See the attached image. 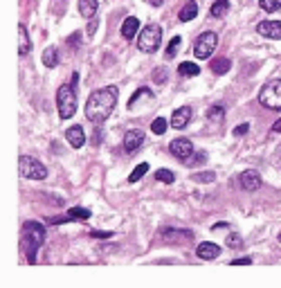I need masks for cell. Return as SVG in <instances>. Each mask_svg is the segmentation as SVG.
Returning a JSON list of instances; mask_svg holds the SVG:
<instances>
[{
  "label": "cell",
  "mask_w": 281,
  "mask_h": 288,
  "mask_svg": "<svg viewBox=\"0 0 281 288\" xmlns=\"http://www.w3.org/2000/svg\"><path fill=\"white\" fill-rule=\"evenodd\" d=\"M117 99H119V90L115 86H106L101 90H95L88 97V102H86V117L95 124H101L104 119L110 117L113 108L117 106Z\"/></svg>",
  "instance_id": "obj_1"
},
{
  "label": "cell",
  "mask_w": 281,
  "mask_h": 288,
  "mask_svg": "<svg viewBox=\"0 0 281 288\" xmlns=\"http://www.w3.org/2000/svg\"><path fill=\"white\" fill-rule=\"evenodd\" d=\"M43 241H45V228L41 223H36V221H27L23 225V248H25L27 257H30V263L36 261L34 254L43 246Z\"/></svg>",
  "instance_id": "obj_2"
},
{
  "label": "cell",
  "mask_w": 281,
  "mask_h": 288,
  "mask_svg": "<svg viewBox=\"0 0 281 288\" xmlns=\"http://www.w3.org/2000/svg\"><path fill=\"white\" fill-rule=\"evenodd\" d=\"M56 106H59V117L61 119H70L77 113V95L72 90V86L63 84L56 93Z\"/></svg>",
  "instance_id": "obj_3"
},
{
  "label": "cell",
  "mask_w": 281,
  "mask_h": 288,
  "mask_svg": "<svg viewBox=\"0 0 281 288\" xmlns=\"http://www.w3.org/2000/svg\"><path fill=\"white\" fill-rule=\"evenodd\" d=\"M259 102H261V106H265L270 110H281V79L268 81V84L261 88Z\"/></svg>",
  "instance_id": "obj_4"
},
{
  "label": "cell",
  "mask_w": 281,
  "mask_h": 288,
  "mask_svg": "<svg viewBox=\"0 0 281 288\" xmlns=\"http://www.w3.org/2000/svg\"><path fill=\"white\" fill-rule=\"evenodd\" d=\"M160 43H162V30H160V25H147L142 30V34L137 36V47L142 52H147V54L158 52Z\"/></svg>",
  "instance_id": "obj_5"
},
{
  "label": "cell",
  "mask_w": 281,
  "mask_h": 288,
  "mask_svg": "<svg viewBox=\"0 0 281 288\" xmlns=\"http://www.w3.org/2000/svg\"><path fill=\"white\" fill-rule=\"evenodd\" d=\"M21 174H23V178H27V180H43L47 176V169H45V165L43 162H38L36 158H32V156H21Z\"/></svg>",
  "instance_id": "obj_6"
},
{
  "label": "cell",
  "mask_w": 281,
  "mask_h": 288,
  "mask_svg": "<svg viewBox=\"0 0 281 288\" xmlns=\"http://www.w3.org/2000/svg\"><path fill=\"white\" fill-rule=\"evenodd\" d=\"M216 43H219V36H216L214 32L200 34L198 41L193 43V56H196V59H209L212 52L216 50Z\"/></svg>",
  "instance_id": "obj_7"
},
{
  "label": "cell",
  "mask_w": 281,
  "mask_h": 288,
  "mask_svg": "<svg viewBox=\"0 0 281 288\" xmlns=\"http://www.w3.org/2000/svg\"><path fill=\"white\" fill-rule=\"evenodd\" d=\"M169 151H171L176 158H180V160H187V158L193 153V144L189 142L187 137H178V140H173L169 144Z\"/></svg>",
  "instance_id": "obj_8"
},
{
  "label": "cell",
  "mask_w": 281,
  "mask_h": 288,
  "mask_svg": "<svg viewBox=\"0 0 281 288\" xmlns=\"http://www.w3.org/2000/svg\"><path fill=\"white\" fill-rule=\"evenodd\" d=\"M239 185L243 187L245 191H254V189H259L261 187V176L256 174L254 169H245V171H241L239 174Z\"/></svg>",
  "instance_id": "obj_9"
},
{
  "label": "cell",
  "mask_w": 281,
  "mask_h": 288,
  "mask_svg": "<svg viewBox=\"0 0 281 288\" xmlns=\"http://www.w3.org/2000/svg\"><path fill=\"white\" fill-rule=\"evenodd\" d=\"M256 32H259L261 36L265 38H281V23L279 21H261L259 25H256Z\"/></svg>",
  "instance_id": "obj_10"
},
{
  "label": "cell",
  "mask_w": 281,
  "mask_h": 288,
  "mask_svg": "<svg viewBox=\"0 0 281 288\" xmlns=\"http://www.w3.org/2000/svg\"><path fill=\"white\" fill-rule=\"evenodd\" d=\"M142 144H144V131H139V128H133V131H128L124 135V149L128 153H135Z\"/></svg>",
  "instance_id": "obj_11"
},
{
  "label": "cell",
  "mask_w": 281,
  "mask_h": 288,
  "mask_svg": "<svg viewBox=\"0 0 281 288\" xmlns=\"http://www.w3.org/2000/svg\"><path fill=\"white\" fill-rule=\"evenodd\" d=\"M191 122V108L189 106H180V108H176L173 110V115H171V126L173 128H185L187 124Z\"/></svg>",
  "instance_id": "obj_12"
},
{
  "label": "cell",
  "mask_w": 281,
  "mask_h": 288,
  "mask_svg": "<svg viewBox=\"0 0 281 288\" xmlns=\"http://www.w3.org/2000/svg\"><path fill=\"white\" fill-rule=\"evenodd\" d=\"M65 140L70 147H75V149H81L86 144V133H84V128L77 124V126H70L65 131Z\"/></svg>",
  "instance_id": "obj_13"
},
{
  "label": "cell",
  "mask_w": 281,
  "mask_h": 288,
  "mask_svg": "<svg viewBox=\"0 0 281 288\" xmlns=\"http://www.w3.org/2000/svg\"><path fill=\"white\" fill-rule=\"evenodd\" d=\"M196 254L200 259H205V261H212V259H216L221 254V246H216V243H209V241H202L200 246L196 248Z\"/></svg>",
  "instance_id": "obj_14"
},
{
  "label": "cell",
  "mask_w": 281,
  "mask_h": 288,
  "mask_svg": "<svg viewBox=\"0 0 281 288\" xmlns=\"http://www.w3.org/2000/svg\"><path fill=\"white\" fill-rule=\"evenodd\" d=\"M193 239V234L189 230H167L164 232V241L167 243H189Z\"/></svg>",
  "instance_id": "obj_15"
},
{
  "label": "cell",
  "mask_w": 281,
  "mask_h": 288,
  "mask_svg": "<svg viewBox=\"0 0 281 288\" xmlns=\"http://www.w3.org/2000/svg\"><path fill=\"white\" fill-rule=\"evenodd\" d=\"M151 99H153V93H151L149 88H139V90H135V95L128 99V110H135V108H137L142 102H151Z\"/></svg>",
  "instance_id": "obj_16"
},
{
  "label": "cell",
  "mask_w": 281,
  "mask_h": 288,
  "mask_svg": "<svg viewBox=\"0 0 281 288\" xmlns=\"http://www.w3.org/2000/svg\"><path fill=\"white\" fill-rule=\"evenodd\" d=\"M90 209H86V207H72L70 212H67L65 219H59V221H52V223H63V221H88L90 219Z\"/></svg>",
  "instance_id": "obj_17"
},
{
  "label": "cell",
  "mask_w": 281,
  "mask_h": 288,
  "mask_svg": "<svg viewBox=\"0 0 281 288\" xmlns=\"http://www.w3.org/2000/svg\"><path fill=\"white\" fill-rule=\"evenodd\" d=\"M137 30H139V21L135 16H128L124 21V25H122V36L124 38H130V36L137 34Z\"/></svg>",
  "instance_id": "obj_18"
},
{
  "label": "cell",
  "mask_w": 281,
  "mask_h": 288,
  "mask_svg": "<svg viewBox=\"0 0 281 288\" xmlns=\"http://www.w3.org/2000/svg\"><path fill=\"white\" fill-rule=\"evenodd\" d=\"M97 7H99V3L97 0H79V14L84 18H93Z\"/></svg>",
  "instance_id": "obj_19"
},
{
  "label": "cell",
  "mask_w": 281,
  "mask_h": 288,
  "mask_svg": "<svg viewBox=\"0 0 281 288\" xmlns=\"http://www.w3.org/2000/svg\"><path fill=\"white\" fill-rule=\"evenodd\" d=\"M227 12H230V0H216V3L212 5V9H209L212 18H223Z\"/></svg>",
  "instance_id": "obj_20"
},
{
  "label": "cell",
  "mask_w": 281,
  "mask_h": 288,
  "mask_svg": "<svg viewBox=\"0 0 281 288\" xmlns=\"http://www.w3.org/2000/svg\"><path fill=\"white\" fill-rule=\"evenodd\" d=\"M18 36H21V47H18V52L21 54H30V50H32V41H30V36H27V30H25V25H18Z\"/></svg>",
  "instance_id": "obj_21"
},
{
  "label": "cell",
  "mask_w": 281,
  "mask_h": 288,
  "mask_svg": "<svg viewBox=\"0 0 281 288\" xmlns=\"http://www.w3.org/2000/svg\"><path fill=\"white\" fill-rule=\"evenodd\" d=\"M196 14H198V5L196 3H187L185 7L180 9L178 18H180L182 23H187V21H193V18H196Z\"/></svg>",
  "instance_id": "obj_22"
},
{
  "label": "cell",
  "mask_w": 281,
  "mask_h": 288,
  "mask_svg": "<svg viewBox=\"0 0 281 288\" xmlns=\"http://www.w3.org/2000/svg\"><path fill=\"white\" fill-rule=\"evenodd\" d=\"M43 63H45L47 68H56V65H59V52H56V47H47V50L43 52Z\"/></svg>",
  "instance_id": "obj_23"
},
{
  "label": "cell",
  "mask_w": 281,
  "mask_h": 288,
  "mask_svg": "<svg viewBox=\"0 0 281 288\" xmlns=\"http://www.w3.org/2000/svg\"><path fill=\"white\" fill-rule=\"evenodd\" d=\"M232 63L230 59H214L212 61V72H216V75H225V72H230Z\"/></svg>",
  "instance_id": "obj_24"
},
{
  "label": "cell",
  "mask_w": 281,
  "mask_h": 288,
  "mask_svg": "<svg viewBox=\"0 0 281 288\" xmlns=\"http://www.w3.org/2000/svg\"><path fill=\"white\" fill-rule=\"evenodd\" d=\"M191 180L198 182V185H207V182H214L216 180V174H214V171H200V174H193Z\"/></svg>",
  "instance_id": "obj_25"
},
{
  "label": "cell",
  "mask_w": 281,
  "mask_h": 288,
  "mask_svg": "<svg viewBox=\"0 0 281 288\" xmlns=\"http://www.w3.org/2000/svg\"><path fill=\"white\" fill-rule=\"evenodd\" d=\"M178 72H180L182 77H196L198 72H200V68H198L196 63H189V61H185V63H180V68H178Z\"/></svg>",
  "instance_id": "obj_26"
},
{
  "label": "cell",
  "mask_w": 281,
  "mask_h": 288,
  "mask_svg": "<svg viewBox=\"0 0 281 288\" xmlns=\"http://www.w3.org/2000/svg\"><path fill=\"white\" fill-rule=\"evenodd\" d=\"M207 160V153L205 151H198V153H191V156L185 160V165L189 167H196V165H202V162Z\"/></svg>",
  "instance_id": "obj_27"
},
{
  "label": "cell",
  "mask_w": 281,
  "mask_h": 288,
  "mask_svg": "<svg viewBox=\"0 0 281 288\" xmlns=\"http://www.w3.org/2000/svg\"><path fill=\"white\" fill-rule=\"evenodd\" d=\"M156 178L160 182H167V185H171V182L176 180V174H173V171H169V169H158L156 171Z\"/></svg>",
  "instance_id": "obj_28"
},
{
  "label": "cell",
  "mask_w": 281,
  "mask_h": 288,
  "mask_svg": "<svg viewBox=\"0 0 281 288\" xmlns=\"http://www.w3.org/2000/svg\"><path fill=\"white\" fill-rule=\"evenodd\" d=\"M259 5H261V9L263 12H277V9H281V0H259Z\"/></svg>",
  "instance_id": "obj_29"
},
{
  "label": "cell",
  "mask_w": 281,
  "mask_h": 288,
  "mask_svg": "<svg viewBox=\"0 0 281 288\" xmlns=\"http://www.w3.org/2000/svg\"><path fill=\"white\" fill-rule=\"evenodd\" d=\"M147 171H149V165H147V162H142V165H137V167L133 169V174H130V178H128V180H130V182H137L144 174H147Z\"/></svg>",
  "instance_id": "obj_30"
},
{
  "label": "cell",
  "mask_w": 281,
  "mask_h": 288,
  "mask_svg": "<svg viewBox=\"0 0 281 288\" xmlns=\"http://www.w3.org/2000/svg\"><path fill=\"white\" fill-rule=\"evenodd\" d=\"M180 43H182L180 36H173L171 38V43L167 45V59H173V56H176V50L180 47Z\"/></svg>",
  "instance_id": "obj_31"
},
{
  "label": "cell",
  "mask_w": 281,
  "mask_h": 288,
  "mask_svg": "<svg viewBox=\"0 0 281 288\" xmlns=\"http://www.w3.org/2000/svg\"><path fill=\"white\" fill-rule=\"evenodd\" d=\"M223 115H225V110H223V106H212L209 110H207V117H209L212 122H221Z\"/></svg>",
  "instance_id": "obj_32"
},
{
  "label": "cell",
  "mask_w": 281,
  "mask_h": 288,
  "mask_svg": "<svg viewBox=\"0 0 281 288\" xmlns=\"http://www.w3.org/2000/svg\"><path fill=\"white\" fill-rule=\"evenodd\" d=\"M151 131H153V133H156V135H162V133H167V119L158 117V119H156V122H153Z\"/></svg>",
  "instance_id": "obj_33"
},
{
  "label": "cell",
  "mask_w": 281,
  "mask_h": 288,
  "mask_svg": "<svg viewBox=\"0 0 281 288\" xmlns=\"http://www.w3.org/2000/svg\"><path fill=\"white\" fill-rule=\"evenodd\" d=\"M227 246L239 248L241 246V237H239V234H230V237H227Z\"/></svg>",
  "instance_id": "obj_34"
},
{
  "label": "cell",
  "mask_w": 281,
  "mask_h": 288,
  "mask_svg": "<svg viewBox=\"0 0 281 288\" xmlns=\"http://www.w3.org/2000/svg\"><path fill=\"white\" fill-rule=\"evenodd\" d=\"M90 237H93V239H108V237H113V232H101V230H93V232H90Z\"/></svg>",
  "instance_id": "obj_35"
},
{
  "label": "cell",
  "mask_w": 281,
  "mask_h": 288,
  "mask_svg": "<svg viewBox=\"0 0 281 288\" xmlns=\"http://www.w3.org/2000/svg\"><path fill=\"white\" fill-rule=\"evenodd\" d=\"M250 263H252L250 257H241V259H234V261H232V266H250Z\"/></svg>",
  "instance_id": "obj_36"
},
{
  "label": "cell",
  "mask_w": 281,
  "mask_h": 288,
  "mask_svg": "<svg viewBox=\"0 0 281 288\" xmlns=\"http://www.w3.org/2000/svg\"><path fill=\"white\" fill-rule=\"evenodd\" d=\"M153 79H156L158 84H162V81H164V68H156V72H153Z\"/></svg>",
  "instance_id": "obj_37"
},
{
  "label": "cell",
  "mask_w": 281,
  "mask_h": 288,
  "mask_svg": "<svg viewBox=\"0 0 281 288\" xmlns=\"http://www.w3.org/2000/svg\"><path fill=\"white\" fill-rule=\"evenodd\" d=\"M248 128H250V124H241V126L234 128V135H245V133H248Z\"/></svg>",
  "instance_id": "obj_38"
},
{
  "label": "cell",
  "mask_w": 281,
  "mask_h": 288,
  "mask_svg": "<svg viewBox=\"0 0 281 288\" xmlns=\"http://www.w3.org/2000/svg\"><path fill=\"white\" fill-rule=\"evenodd\" d=\"M75 43H77V45L81 43V32H75V34L70 36V45H75Z\"/></svg>",
  "instance_id": "obj_39"
},
{
  "label": "cell",
  "mask_w": 281,
  "mask_h": 288,
  "mask_svg": "<svg viewBox=\"0 0 281 288\" xmlns=\"http://www.w3.org/2000/svg\"><path fill=\"white\" fill-rule=\"evenodd\" d=\"M95 30H97V21H90V25H88V34H95Z\"/></svg>",
  "instance_id": "obj_40"
},
{
  "label": "cell",
  "mask_w": 281,
  "mask_h": 288,
  "mask_svg": "<svg viewBox=\"0 0 281 288\" xmlns=\"http://www.w3.org/2000/svg\"><path fill=\"white\" fill-rule=\"evenodd\" d=\"M274 131H277V133H281V119H277V122H274Z\"/></svg>",
  "instance_id": "obj_41"
},
{
  "label": "cell",
  "mask_w": 281,
  "mask_h": 288,
  "mask_svg": "<svg viewBox=\"0 0 281 288\" xmlns=\"http://www.w3.org/2000/svg\"><path fill=\"white\" fill-rule=\"evenodd\" d=\"M149 3H151L153 7H160V5H162V0H149Z\"/></svg>",
  "instance_id": "obj_42"
},
{
  "label": "cell",
  "mask_w": 281,
  "mask_h": 288,
  "mask_svg": "<svg viewBox=\"0 0 281 288\" xmlns=\"http://www.w3.org/2000/svg\"><path fill=\"white\" fill-rule=\"evenodd\" d=\"M279 243H281V232H279Z\"/></svg>",
  "instance_id": "obj_43"
}]
</instances>
